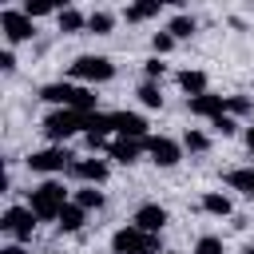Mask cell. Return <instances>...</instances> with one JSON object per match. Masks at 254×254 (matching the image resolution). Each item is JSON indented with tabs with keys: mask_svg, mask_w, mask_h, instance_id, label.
Returning <instances> with one entry per match:
<instances>
[{
	"mask_svg": "<svg viewBox=\"0 0 254 254\" xmlns=\"http://www.w3.org/2000/svg\"><path fill=\"white\" fill-rule=\"evenodd\" d=\"M40 99H44V103H52V107L83 111V115H91V111H95V91H91V87H83V83H71V79L44 83V87H40Z\"/></svg>",
	"mask_w": 254,
	"mask_h": 254,
	"instance_id": "obj_1",
	"label": "cell"
},
{
	"mask_svg": "<svg viewBox=\"0 0 254 254\" xmlns=\"http://www.w3.org/2000/svg\"><path fill=\"white\" fill-rule=\"evenodd\" d=\"M67 202H71V190H67L60 179H44V183L32 187V194H28V206H32V214H36L40 222H56Z\"/></svg>",
	"mask_w": 254,
	"mask_h": 254,
	"instance_id": "obj_2",
	"label": "cell"
},
{
	"mask_svg": "<svg viewBox=\"0 0 254 254\" xmlns=\"http://www.w3.org/2000/svg\"><path fill=\"white\" fill-rule=\"evenodd\" d=\"M83 127H87V115L83 111H71V107H52L44 115V135L56 147H64L71 135H83Z\"/></svg>",
	"mask_w": 254,
	"mask_h": 254,
	"instance_id": "obj_3",
	"label": "cell"
},
{
	"mask_svg": "<svg viewBox=\"0 0 254 254\" xmlns=\"http://www.w3.org/2000/svg\"><path fill=\"white\" fill-rule=\"evenodd\" d=\"M67 75H71V83H107L111 75H115V64L107 60V56H95V52H87V56H75L71 60V67H67Z\"/></svg>",
	"mask_w": 254,
	"mask_h": 254,
	"instance_id": "obj_4",
	"label": "cell"
},
{
	"mask_svg": "<svg viewBox=\"0 0 254 254\" xmlns=\"http://www.w3.org/2000/svg\"><path fill=\"white\" fill-rule=\"evenodd\" d=\"M111 250H115V254H163L159 234H147V230H139V226H131V222L111 234Z\"/></svg>",
	"mask_w": 254,
	"mask_h": 254,
	"instance_id": "obj_5",
	"label": "cell"
},
{
	"mask_svg": "<svg viewBox=\"0 0 254 254\" xmlns=\"http://www.w3.org/2000/svg\"><path fill=\"white\" fill-rule=\"evenodd\" d=\"M28 171H36V175H48V179H56V175H64V171H71V163H75V155L67 151V147H40V151H32L28 159Z\"/></svg>",
	"mask_w": 254,
	"mask_h": 254,
	"instance_id": "obj_6",
	"label": "cell"
},
{
	"mask_svg": "<svg viewBox=\"0 0 254 254\" xmlns=\"http://www.w3.org/2000/svg\"><path fill=\"white\" fill-rule=\"evenodd\" d=\"M36 222H40V218L32 214V206H28V202H24V206H8V210L0 214V230H4L12 242H20V246H24V242H32Z\"/></svg>",
	"mask_w": 254,
	"mask_h": 254,
	"instance_id": "obj_7",
	"label": "cell"
},
{
	"mask_svg": "<svg viewBox=\"0 0 254 254\" xmlns=\"http://www.w3.org/2000/svg\"><path fill=\"white\" fill-rule=\"evenodd\" d=\"M0 32H4L8 48H12V44H28V40L36 36V20H32L24 8H4V12H0Z\"/></svg>",
	"mask_w": 254,
	"mask_h": 254,
	"instance_id": "obj_8",
	"label": "cell"
},
{
	"mask_svg": "<svg viewBox=\"0 0 254 254\" xmlns=\"http://www.w3.org/2000/svg\"><path fill=\"white\" fill-rule=\"evenodd\" d=\"M67 175H71V179H79L83 187H99V183H107L111 163H107V159H99V155H87V159H75Z\"/></svg>",
	"mask_w": 254,
	"mask_h": 254,
	"instance_id": "obj_9",
	"label": "cell"
},
{
	"mask_svg": "<svg viewBox=\"0 0 254 254\" xmlns=\"http://www.w3.org/2000/svg\"><path fill=\"white\" fill-rule=\"evenodd\" d=\"M111 127H115V139H151L147 135V119L139 111H111Z\"/></svg>",
	"mask_w": 254,
	"mask_h": 254,
	"instance_id": "obj_10",
	"label": "cell"
},
{
	"mask_svg": "<svg viewBox=\"0 0 254 254\" xmlns=\"http://www.w3.org/2000/svg\"><path fill=\"white\" fill-rule=\"evenodd\" d=\"M147 155L155 167H175L183 159V143L179 139H167V135H151L147 139Z\"/></svg>",
	"mask_w": 254,
	"mask_h": 254,
	"instance_id": "obj_11",
	"label": "cell"
},
{
	"mask_svg": "<svg viewBox=\"0 0 254 254\" xmlns=\"http://www.w3.org/2000/svg\"><path fill=\"white\" fill-rule=\"evenodd\" d=\"M167 222H171V214H167V206H159V202H143V206L131 214V226H139V230H147V234H163Z\"/></svg>",
	"mask_w": 254,
	"mask_h": 254,
	"instance_id": "obj_12",
	"label": "cell"
},
{
	"mask_svg": "<svg viewBox=\"0 0 254 254\" xmlns=\"http://www.w3.org/2000/svg\"><path fill=\"white\" fill-rule=\"evenodd\" d=\"M143 151H147V139H111V143H107V159H115V163H123V167L139 163Z\"/></svg>",
	"mask_w": 254,
	"mask_h": 254,
	"instance_id": "obj_13",
	"label": "cell"
},
{
	"mask_svg": "<svg viewBox=\"0 0 254 254\" xmlns=\"http://www.w3.org/2000/svg\"><path fill=\"white\" fill-rule=\"evenodd\" d=\"M187 111L198 119H218V115H226V95H214V91L194 95V99H187Z\"/></svg>",
	"mask_w": 254,
	"mask_h": 254,
	"instance_id": "obj_14",
	"label": "cell"
},
{
	"mask_svg": "<svg viewBox=\"0 0 254 254\" xmlns=\"http://www.w3.org/2000/svg\"><path fill=\"white\" fill-rule=\"evenodd\" d=\"M111 131H115V127H111V111H107V115H103V111H91V115H87V127H83V139H87L91 151H99Z\"/></svg>",
	"mask_w": 254,
	"mask_h": 254,
	"instance_id": "obj_15",
	"label": "cell"
},
{
	"mask_svg": "<svg viewBox=\"0 0 254 254\" xmlns=\"http://www.w3.org/2000/svg\"><path fill=\"white\" fill-rule=\"evenodd\" d=\"M175 79H179V87L187 91V99H194V95H206V91H210V79H206V71H194V67H187V71H179Z\"/></svg>",
	"mask_w": 254,
	"mask_h": 254,
	"instance_id": "obj_16",
	"label": "cell"
},
{
	"mask_svg": "<svg viewBox=\"0 0 254 254\" xmlns=\"http://www.w3.org/2000/svg\"><path fill=\"white\" fill-rule=\"evenodd\" d=\"M83 222H87V210L75 206V202H67V206L60 210V218H56V230H60V234H75V230H83Z\"/></svg>",
	"mask_w": 254,
	"mask_h": 254,
	"instance_id": "obj_17",
	"label": "cell"
},
{
	"mask_svg": "<svg viewBox=\"0 0 254 254\" xmlns=\"http://www.w3.org/2000/svg\"><path fill=\"white\" fill-rule=\"evenodd\" d=\"M226 187L238 190V194H246V198H254V167H234L226 175Z\"/></svg>",
	"mask_w": 254,
	"mask_h": 254,
	"instance_id": "obj_18",
	"label": "cell"
},
{
	"mask_svg": "<svg viewBox=\"0 0 254 254\" xmlns=\"http://www.w3.org/2000/svg\"><path fill=\"white\" fill-rule=\"evenodd\" d=\"M159 12H163V4H159V0H143V4L123 8V20H127V24H143V20H155Z\"/></svg>",
	"mask_w": 254,
	"mask_h": 254,
	"instance_id": "obj_19",
	"label": "cell"
},
{
	"mask_svg": "<svg viewBox=\"0 0 254 254\" xmlns=\"http://www.w3.org/2000/svg\"><path fill=\"white\" fill-rule=\"evenodd\" d=\"M183 151H190V155H206V151H210V135H206L202 127H187V131H183Z\"/></svg>",
	"mask_w": 254,
	"mask_h": 254,
	"instance_id": "obj_20",
	"label": "cell"
},
{
	"mask_svg": "<svg viewBox=\"0 0 254 254\" xmlns=\"http://www.w3.org/2000/svg\"><path fill=\"white\" fill-rule=\"evenodd\" d=\"M56 24H60V32H83L87 28V16L79 8H60L56 12Z\"/></svg>",
	"mask_w": 254,
	"mask_h": 254,
	"instance_id": "obj_21",
	"label": "cell"
},
{
	"mask_svg": "<svg viewBox=\"0 0 254 254\" xmlns=\"http://www.w3.org/2000/svg\"><path fill=\"white\" fill-rule=\"evenodd\" d=\"M167 32H171L175 40H190V36L198 32V24H194V16L179 12V16H171V20H167Z\"/></svg>",
	"mask_w": 254,
	"mask_h": 254,
	"instance_id": "obj_22",
	"label": "cell"
},
{
	"mask_svg": "<svg viewBox=\"0 0 254 254\" xmlns=\"http://www.w3.org/2000/svg\"><path fill=\"white\" fill-rule=\"evenodd\" d=\"M71 202L83 206V210H99L103 206V190L99 187H79V190H71Z\"/></svg>",
	"mask_w": 254,
	"mask_h": 254,
	"instance_id": "obj_23",
	"label": "cell"
},
{
	"mask_svg": "<svg viewBox=\"0 0 254 254\" xmlns=\"http://www.w3.org/2000/svg\"><path fill=\"white\" fill-rule=\"evenodd\" d=\"M202 210L214 214V218H226V214H230V198H226L222 190H206V194H202Z\"/></svg>",
	"mask_w": 254,
	"mask_h": 254,
	"instance_id": "obj_24",
	"label": "cell"
},
{
	"mask_svg": "<svg viewBox=\"0 0 254 254\" xmlns=\"http://www.w3.org/2000/svg\"><path fill=\"white\" fill-rule=\"evenodd\" d=\"M111 28H115V16H111V12H103V8L87 12V32H95V36H107Z\"/></svg>",
	"mask_w": 254,
	"mask_h": 254,
	"instance_id": "obj_25",
	"label": "cell"
},
{
	"mask_svg": "<svg viewBox=\"0 0 254 254\" xmlns=\"http://www.w3.org/2000/svg\"><path fill=\"white\" fill-rule=\"evenodd\" d=\"M135 95H139V103H143V107H163V91H159V83H155V79H143Z\"/></svg>",
	"mask_w": 254,
	"mask_h": 254,
	"instance_id": "obj_26",
	"label": "cell"
},
{
	"mask_svg": "<svg viewBox=\"0 0 254 254\" xmlns=\"http://www.w3.org/2000/svg\"><path fill=\"white\" fill-rule=\"evenodd\" d=\"M226 115H254V99L250 95H226Z\"/></svg>",
	"mask_w": 254,
	"mask_h": 254,
	"instance_id": "obj_27",
	"label": "cell"
},
{
	"mask_svg": "<svg viewBox=\"0 0 254 254\" xmlns=\"http://www.w3.org/2000/svg\"><path fill=\"white\" fill-rule=\"evenodd\" d=\"M194 254H226V246H222L218 234H202V238L194 242Z\"/></svg>",
	"mask_w": 254,
	"mask_h": 254,
	"instance_id": "obj_28",
	"label": "cell"
},
{
	"mask_svg": "<svg viewBox=\"0 0 254 254\" xmlns=\"http://www.w3.org/2000/svg\"><path fill=\"white\" fill-rule=\"evenodd\" d=\"M210 127H214V135H222V139L238 135V119H234V115H218V119H210Z\"/></svg>",
	"mask_w": 254,
	"mask_h": 254,
	"instance_id": "obj_29",
	"label": "cell"
},
{
	"mask_svg": "<svg viewBox=\"0 0 254 254\" xmlns=\"http://www.w3.org/2000/svg\"><path fill=\"white\" fill-rule=\"evenodd\" d=\"M151 48H155V56L163 60V56H167V52L175 48V36H171V32L163 28V32H155V36H151Z\"/></svg>",
	"mask_w": 254,
	"mask_h": 254,
	"instance_id": "obj_30",
	"label": "cell"
},
{
	"mask_svg": "<svg viewBox=\"0 0 254 254\" xmlns=\"http://www.w3.org/2000/svg\"><path fill=\"white\" fill-rule=\"evenodd\" d=\"M24 12H28L32 20H40V16H48V12H60V8H56V4H48V0H36V4L28 0V4H24Z\"/></svg>",
	"mask_w": 254,
	"mask_h": 254,
	"instance_id": "obj_31",
	"label": "cell"
},
{
	"mask_svg": "<svg viewBox=\"0 0 254 254\" xmlns=\"http://www.w3.org/2000/svg\"><path fill=\"white\" fill-rule=\"evenodd\" d=\"M143 71H147V79H155V83H159V79H163V75H167V64H163V60H159V56H151V60H147V64H143Z\"/></svg>",
	"mask_w": 254,
	"mask_h": 254,
	"instance_id": "obj_32",
	"label": "cell"
},
{
	"mask_svg": "<svg viewBox=\"0 0 254 254\" xmlns=\"http://www.w3.org/2000/svg\"><path fill=\"white\" fill-rule=\"evenodd\" d=\"M0 71H16V52H12V48L0 52Z\"/></svg>",
	"mask_w": 254,
	"mask_h": 254,
	"instance_id": "obj_33",
	"label": "cell"
},
{
	"mask_svg": "<svg viewBox=\"0 0 254 254\" xmlns=\"http://www.w3.org/2000/svg\"><path fill=\"white\" fill-rule=\"evenodd\" d=\"M0 254H32V250H28V246H20V242H8Z\"/></svg>",
	"mask_w": 254,
	"mask_h": 254,
	"instance_id": "obj_34",
	"label": "cell"
},
{
	"mask_svg": "<svg viewBox=\"0 0 254 254\" xmlns=\"http://www.w3.org/2000/svg\"><path fill=\"white\" fill-rule=\"evenodd\" d=\"M246 151L254 155V127H246Z\"/></svg>",
	"mask_w": 254,
	"mask_h": 254,
	"instance_id": "obj_35",
	"label": "cell"
},
{
	"mask_svg": "<svg viewBox=\"0 0 254 254\" xmlns=\"http://www.w3.org/2000/svg\"><path fill=\"white\" fill-rule=\"evenodd\" d=\"M163 254H179V250H163Z\"/></svg>",
	"mask_w": 254,
	"mask_h": 254,
	"instance_id": "obj_36",
	"label": "cell"
}]
</instances>
